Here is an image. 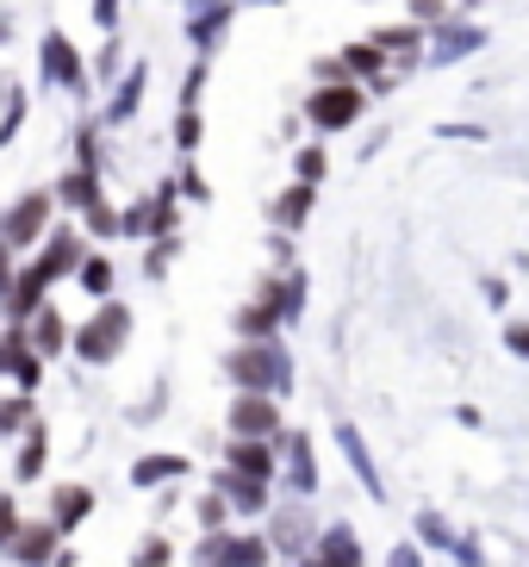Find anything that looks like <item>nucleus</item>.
Returning <instances> with one entry per match:
<instances>
[{
  "label": "nucleus",
  "mask_w": 529,
  "mask_h": 567,
  "mask_svg": "<svg viewBox=\"0 0 529 567\" xmlns=\"http://www.w3.org/2000/svg\"><path fill=\"white\" fill-rule=\"evenodd\" d=\"M225 381H231L237 393H274V400H287V393H293V355H287V343H274V337H243V343L225 355Z\"/></svg>",
  "instance_id": "obj_1"
},
{
  "label": "nucleus",
  "mask_w": 529,
  "mask_h": 567,
  "mask_svg": "<svg viewBox=\"0 0 529 567\" xmlns=\"http://www.w3.org/2000/svg\"><path fill=\"white\" fill-rule=\"evenodd\" d=\"M38 82L56 87V94H69L75 106L94 94V63L75 51V38H69L63 25H50V32L38 38Z\"/></svg>",
  "instance_id": "obj_2"
},
{
  "label": "nucleus",
  "mask_w": 529,
  "mask_h": 567,
  "mask_svg": "<svg viewBox=\"0 0 529 567\" xmlns=\"http://www.w3.org/2000/svg\"><path fill=\"white\" fill-rule=\"evenodd\" d=\"M125 343H132V306H125V300H100V312L87 318V324H75V337H69L75 362H87V368L118 362Z\"/></svg>",
  "instance_id": "obj_3"
},
{
  "label": "nucleus",
  "mask_w": 529,
  "mask_h": 567,
  "mask_svg": "<svg viewBox=\"0 0 529 567\" xmlns=\"http://www.w3.org/2000/svg\"><path fill=\"white\" fill-rule=\"evenodd\" d=\"M367 101H374V94H367L362 82H318L312 94H305V106H299V118H305L318 137H336V132H349V125H362Z\"/></svg>",
  "instance_id": "obj_4"
},
{
  "label": "nucleus",
  "mask_w": 529,
  "mask_h": 567,
  "mask_svg": "<svg viewBox=\"0 0 529 567\" xmlns=\"http://www.w3.org/2000/svg\"><path fill=\"white\" fill-rule=\"evenodd\" d=\"M56 187H32V194H19L7 213H0V237L13 244V250H38L44 244V231L56 225Z\"/></svg>",
  "instance_id": "obj_5"
},
{
  "label": "nucleus",
  "mask_w": 529,
  "mask_h": 567,
  "mask_svg": "<svg viewBox=\"0 0 529 567\" xmlns=\"http://www.w3.org/2000/svg\"><path fill=\"white\" fill-rule=\"evenodd\" d=\"M237 7L243 0H206V7H181V38L194 44V56H212L237 25Z\"/></svg>",
  "instance_id": "obj_6"
},
{
  "label": "nucleus",
  "mask_w": 529,
  "mask_h": 567,
  "mask_svg": "<svg viewBox=\"0 0 529 567\" xmlns=\"http://www.w3.org/2000/svg\"><path fill=\"white\" fill-rule=\"evenodd\" d=\"M225 431H231V436H268V443H281V436H287L281 400H274V393H237L231 412H225Z\"/></svg>",
  "instance_id": "obj_7"
},
{
  "label": "nucleus",
  "mask_w": 529,
  "mask_h": 567,
  "mask_svg": "<svg viewBox=\"0 0 529 567\" xmlns=\"http://www.w3.org/2000/svg\"><path fill=\"white\" fill-rule=\"evenodd\" d=\"M486 51V25H474V19H448V25H436L431 32V51H424V69H455L467 63V56Z\"/></svg>",
  "instance_id": "obj_8"
},
{
  "label": "nucleus",
  "mask_w": 529,
  "mask_h": 567,
  "mask_svg": "<svg viewBox=\"0 0 529 567\" xmlns=\"http://www.w3.org/2000/svg\"><path fill=\"white\" fill-rule=\"evenodd\" d=\"M82 237H87V231H82V225H75V218H69V225H50L32 262L44 268L50 281H75V268L87 262V244H82Z\"/></svg>",
  "instance_id": "obj_9"
},
{
  "label": "nucleus",
  "mask_w": 529,
  "mask_h": 567,
  "mask_svg": "<svg viewBox=\"0 0 529 567\" xmlns=\"http://www.w3.org/2000/svg\"><path fill=\"white\" fill-rule=\"evenodd\" d=\"M336 56H343V69L367 87V94H393L398 69H393V56H386L381 44H374V38H349V44H343Z\"/></svg>",
  "instance_id": "obj_10"
},
{
  "label": "nucleus",
  "mask_w": 529,
  "mask_h": 567,
  "mask_svg": "<svg viewBox=\"0 0 529 567\" xmlns=\"http://www.w3.org/2000/svg\"><path fill=\"white\" fill-rule=\"evenodd\" d=\"M374 44H381L386 56H393L398 75H412V69H424V51H431V25H417V19H398V25H374Z\"/></svg>",
  "instance_id": "obj_11"
},
{
  "label": "nucleus",
  "mask_w": 529,
  "mask_h": 567,
  "mask_svg": "<svg viewBox=\"0 0 529 567\" xmlns=\"http://www.w3.org/2000/svg\"><path fill=\"white\" fill-rule=\"evenodd\" d=\"M0 374H13V386H25V393H38V381H44V355L25 337V324H7L0 331Z\"/></svg>",
  "instance_id": "obj_12"
},
{
  "label": "nucleus",
  "mask_w": 529,
  "mask_h": 567,
  "mask_svg": "<svg viewBox=\"0 0 529 567\" xmlns=\"http://www.w3.org/2000/svg\"><path fill=\"white\" fill-rule=\"evenodd\" d=\"M212 486H225L231 512L268 517V512H274V486H281V481H262V474H243V467H218V481H212Z\"/></svg>",
  "instance_id": "obj_13"
},
{
  "label": "nucleus",
  "mask_w": 529,
  "mask_h": 567,
  "mask_svg": "<svg viewBox=\"0 0 529 567\" xmlns=\"http://www.w3.org/2000/svg\"><path fill=\"white\" fill-rule=\"evenodd\" d=\"M44 293H50V275H44L38 262H25V268L13 275V287L0 293V306H7V324H32V318L50 306Z\"/></svg>",
  "instance_id": "obj_14"
},
{
  "label": "nucleus",
  "mask_w": 529,
  "mask_h": 567,
  "mask_svg": "<svg viewBox=\"0 0 529 567\" xmlns=\"http://www.w3.org/2000/svg\"><path fill=\"white\" fill-rule=\"evenodd\" d=\"M144 94H149V63H132V69L113 82V94H106V113H100V125H106V132L132 125V118L144 113Z\"/></svg>",
  "instance_id": "obj_15"
},
{
  "label": "nucleus",
  "mask_w": 529,
  "mask_h": 567,
  "mask_svg": "<svg viewBox=\"0 0 529 567\" xmlns=\"http://www.w3.org/2000/svg\"><path fill=\"white\" fill-rule=\"evenodd\" d=\"M56 549H63V530H56L50 517H32V524H19L13 543H7V555H13L19 567H50V561H56Z\"/></svg>",
  "instance_id": "obj_16"
},
{
  "label": "nucleus",
  "mask_w": 529,
  "mask_h": 567,
  "mask_svg": "<svg viewBox=\"0 0 529 567\" xmlns=\"http://www.w3.org/2000/svg\"><path fill=\"white\" fill-rule=\"evenodd\" d=\"M362 543H355V530L349 524H331V530L312 536V549L299 555V567H362Z\"/></svg>",
  "instance_id": "obj_17"
},
{
  "label": "nucleus",
  "mask_w": 529,
  "mask_h": 567,
  "mask_svg": "<svg viewBox=\"0 0 529 567\" xmlns=\"http://www.w3.org/2000/svg\"><path fill=\"white\" fill-rule=\"evenodd\" d=\"M281 462H287V493H293V499H312V493H318L312 436H305V431H287V436H281Z\"/></svg>",
  "instance_id": "obj_18"
},
{
  "label": "nucleus",
  "mask_w": 529,
  "mask_h": 567,
  "mask_svg": "<svg viewBox=\"0 0 529 567\" xmlns=\"http://www.w3.org/2000/svg\"><path fill=\"white\" fill-rule=\"evenodd\" d=\"M100 200H106V194H100V168L94 163H69L63 182H56V206H63V213H75V218H87Z\"/></svg>",
  "instance_id": "obj_19"
},
{
  "label": "nucleus",
  "mask_w": 529,
  "mask_h": 567,
  "mask_svg": "<svg viewBox=\"0 0 529 567\" xmlns=\"http://www.w3.org/2000/svg\"><path fill=\"white\" fill-rule=\"evenodd\" d=\"M312 536H318V524L305 517V499H299V505H274L268 543H274L281 555H305V549H312Z\"/></svg>",
  "instance_id": "obj_20"
},
{
  "label": "nucleus",
  "mask_w": 529,
  "mask_h": 567,
  "mask_svg": "<svg viewBox=\"0 0 529 567\" xmlns=\"http://www.w3.org/2000/svg\"><path fill=\"white\" fill-rule=\"evenodd\" d=\"M225 467H243V474L274 481V467H281V443H268V436H231V443H225Z\"/></svg>",
  "instance_id": "obj_21"
},
{
  "label": "nucleus",
  "mask_w": 529,
  "mask_h": 567,
  "mask_svg": "<svg viewBox=\"0 0 529 567\" xmlns=\"http://www.w3.org/2000/svg\"><path fill=\"white\" fill-rule=\"evenodd\" d=\"M336 450H343V462L355 467V481H362L367 499H386V486H381V467H374V455H367L362 431L355 424H336Z\"/></svg>",
  "instance_id": "obj_22"
},
{
  "label": "nucleus",
  "mask_w": 529,
  "mask_h": 567,
  "mask_svg": "<svg viewBox=\"0 0 529 567\" xmlns=\"http://www.w3.org/2000/svg\"><path fill=\"white\" fill-rule=\"evenodd\" d=\"M87 517H94V486H56V493H50V524L63 536H75Z\"/></svg>",
  "instance_id": "obj_23"
},
{
  "label": "nucleus",
  "mask_w": 529,
  "mask_h": 567,
  "mask_svg": "<svg viewBox=\"0 0 529 567\" xmlns=\"http://www.w3.org/2000/svg\"><path fill=\"white\" fill-rule=\"evenodd\" d=\"M312 206H318V182H299V175H293V187L268 200V218H274L281 231H299V225L312 218Z\"/></svg>",
  "instance_id": "obj_24"
},
{
  "label": "nucleus",
  "mask_w": 529,
  "mask_h": 567,
  "mask_svg": "<svg viewBox=\"0 0 529 567\" xmlns=\"http://www.w3.org/2000/svg\"><path fill=\"white\" fill-rule=\"evenodd\" d=\"M44 462H50V431L32 417V424H25V450L13 455V481H19V486H32L38 474H44Z\"/></svg>",
  "instance_id": "obj_25"
},
{
  "label": "nucleus",
  "mask_w": 529,
  "mask_h": 567,
  "mask_svg": "<svg viewBox=\"0 0 529 567\" xmlns=\"http://www.w3.org/2000/svg\"><path fill=\"white\" fill-rule=\"evenodd\" d=\"M25 337H32L38 355L50 362V355H63V350H69V337H75V331L63 324V312H56V306H44V312H38L32 324H25Z\"/></svg>",
  "instance_id": "obj_26"
},
{
  "label": "nucleus",
  "mask_w": 529,
  "mask_h": 567,
  "mask_svg": "<svg viewBox=\"0 0 529 567\" xmlns=\"http://www.w3.org/2000/svg\"><path fill=\"white\" fill-rule=\"evenodd\" d=\"M163 481H187V455H144L132 462V486H163Z\"/></svg>",
  "instance_id": "obj_27"
},
{
  "label": "nucleus",
  "mask_w": 529,
  "mask_h": 567,
  "mask_svg": "<svg viewBox=\"0 0 529 567\" xmlns=\"http://www.w3.org/2000/svg\"><path fill=\"white\" fill-rule=\"evenodd\" d=\"M75 281H82L87 300H113V287H118V268L106 262V256H87L82 268H75Z\"/></svg>",
  "instance_id": "obj_28"
},
{
  "label": "nucleus",
  "mask_w": 529,
  "mask_h": 567,
  "mask_svg": "<svg viewBox=\"0 0 529 567\" xmlns=\"http://www.w3.org/2000/svg\"><path fill=\"white\" fill-rule=\"evenodd\" d=\"M25 118H32V94H25V87H7V94H0V151L19 137Z\"/></svg>",
  "instance_id": "obj_29"
},
{
  "label": "nucleus",
  "mask_w": 529,
  "mask_h": 567,
  "mask_svg": "<svg viewBox=\"0 0 529 567\" xmlns=\"http://www.w3.org/2000/svg\"><path fill=\"white\" fill-rule=\"evenodd\" d=\"M293 175H299V182H324V175H331V151H324V137H312V144H299V151H293Z\"/></svg>",
  "instance_id": "obj_30"
},
{
  "label": "nucleus",
  "mask_w": 529,
  "mask_h": 567,
  "mask_svg": "<svg viewBox=\"0 0 529 567\" xmlns=\"http://www.w3.org/2000/svg\"><path fill=\"white\" fill-rule=\"evenodd\" d=\"M274 331H281V312H274V306L249 300L243 312H237V337H274Z\"/></svg>",
  "instance_id": "obj_31"
},
{
  "label": "nucleus",
  "mask_w": 529,
  "mask_h": 567,
  "mask_svg": "<svg viewBox=\"0 0 529 567\" xmlns=\"http://www.w3.org/2000/svg\"><path fill=\"white\" fill-rule=\"evenodd\" d=\"M268 561H274V543H268V536H237L231 530V567H268Z\"/></svg>",
  "instance_id": "obj_32"
},
{
  "label": "nucleus",
  "mask_w": 529,
  "mask_h": 567,
  "mask_svg": "<svg viewBox=\"0 0 529 567\" xmlns=\"http://www.w3.org/2000/svg\"><path fill=\"white\" fill-rule=\"evenodd\" d=\"M199 132H206V118H199V106H175V125H168V137H175V151L194 156L199 151Z\"/></svg>",
  "instance_id": "obj_33"
},
{
  "label": "nucleus",
  "mask_w": 529,
  "mask_h": 567,
  "mask_svg": "<svg viewBox=\"0 0 529 567\" xmlns=\"http://www.w3.org/2000/svg\"><path fill=\"white\" fill-rule=\"evenodd\" d=\"M118 75H125V44H118V32H106V44L94 56V87H113Z\"/></svg>",
  "instance_id": "obj_34"
},
{
  "label": "nucleus",
  "mask_w": 529,
  "mask_h": 567,
  "mask_svg": "<svg viewBox=\"0 0 529 567\" xmlns=\"http://www.w3.org/2000/svg\"><path fill=\"white\" fill-rule=\"evenodd\" d=\"M194 567H231V530H199Z\"/></svg>",
  "instance_id": "obj_35"
},
{
  "label": "nucleus",
  "mask_w": 529,
  "mask_h": 567,
  "mask_svg": "<svg viewBox=\"0 0 529 567\" xmlns=\"http://www.w3.org/2000/svg\"><path fill=\"white\" fill-rule=\"evenodd\" d=\"M32 417H38V412H32V393H25V386H19L13 400H0V443H7V436H19Z\"/></svg>",
  "instance_id": "obj_36"
},
{
  "label": "nucleus",
  "mask_w": 529,
  "mask_h": 567,
  "mask_svg": "<svg viewBox=\"0 0 529 567\" xmlns=\"http://www.w3.org/2000/svg\"><path fill=\"white\" fill-rule=\"evenodd\" d=\"M461 13V0H405V19H417V25H448V19Z\"/></svg>",
  "instance_id": "obj_37"
},
{
  "label": "nucleus",
  "mask_w": 529,
  "mask_h": 567,
  "mask_svg": "<svg viewBox=\"0 0 529 567\" xmlns=\"http://www.w3.org/2000/svg\"><path fill=\"white\" fill-rule=\"evenodd\" d=\"M417 543H424V549H455L461 536L448 530V517H443V512H417Z\"/></svg>",
  "instance_id": "obj_38"
},
{
  "label": "nucleus",
  "mask_w": 529,
  "mask_h": 567,
  "mask_svg": "<svg viewBox=\"0 0 529 567\" xmlns=\"http://www.w3.org/2000/svg\"><path fill=\"white\" fill-rule=\"evenodd\" d=\"M199 530H231V499H225V486H212V493L199 499Z\"/></svg>",
  "instance_id": "obj_39"
},
{
  "label": "nucleus",
  "mask_w": 529,
  "mask_h": 567,
  "mask_svg": "<svg viewBox=\"0 0 529 567\" xmlns=\"http://www.w3.org/2000/svg\"><path fill=\"white\" fill-rule=\"evenodd\" d=\"M82 231H87V237H125V213H118V206H106V200H100L94 213L82 218Z\"/></svg>",
  "instance_id": "obj_40"
},
{
  "label": "nucleus",
  "mask_w": 529,
  "mask_h": 567,
  "mask_svg": "<svg viewBox=\"0 0 529 567\" xmlns=\"http://www.w3.org/2000/svg\"><path fill=\"white\" fill-rule=\"evenodd\" d=\"M206 75H212V56H194V69H187V82H181V106H199V94H206Z\"/></svg>",
  "instance_id": "obj_41"
},
{
  "label": "nucleus",
  "mask_w": 529,
  "mask_h": 567,
  "mask_svg": "<svg viewBox=\"0 0 529 567\" xmlns=\"http://www.w3.org/2000/svg\"><path fill=\"white\" fill-rule=\"evenodd\" d=\"M175 561V543H168V536H149L144 549L132 555V567H168Z\"/></svg>",
  "instance_id": "obj_42"
},
{
  "label": "nucleus",
  "mask_w": 529,
  "mask_h": 567,
  "mask_svg": "<svg viewBox=\"0 0 529 567\" xmlns=\"http://www.w3.org/2000/svg\"><path fill=\"white\" fill-rule=\"evenodd\" d=\"M100 132H106V125H75V163L100 168Z\"/></svg>",
  "instance_id": "obj_43"
},
{
  "label": "nucleus",
  "mask_w": 529,
  "mask_h": 567,
  "mask_svg": "<svg viewBox=\"0 0 529 567\" xmlns=\"http://www.w3.org/2000/svg\"><path fill=\"white\" fill-rule=\"evenodd\" d=\"M87 13H94L100 32H118V19H125V0H87Z\"/></svg>",
  "instance_id": "obj_44"
},
{
  "label": "nucleus",
  "mask_w": 529,
  "mask_h": 567,
  "mask_svg": "<svg viewBox=\"0 0 529 567\" xmlns=\"http://www.w3.org/2000/svg\"><path fill=\"white\" fill-rule=\"evenodd\" d=\"M175 194H181V200H206L212 187H206V175H199V168L187 163V168H181V182H175Z\"/></svg>",
  "instance_id": "obj_45"
},
{
  "label": "nucleus",
  "mask_w": 529,
  "mask_h": 567,
  "mask_svg": "<svg viewBox=\"0 0 529 567\" xmlns=\"http://www.w3.org/2000/svg\"><path fill=\"white\" fill-rule=\"evenodd\" d=\"M13 530H19V499L13 493H0V549L13 543Z\"/></svg>",
  "instance_id": "obj_46"
},
{
  "label": "nucleus",
  "mask_w": 529,
  "mask_h": 567,
  "mask_svg": "<svg viewBox=\"0 0 529 567\" xmlns=\"http://www.w3.org/2000/svg\"><path fill=\"white\" fill-rule=\"evenodd\" d=\"M505 350L529 362V324H523V318H511V324H505Z\"/></svg>",
  "instance_id": "obj_47"
},
{
  "label": "nucleus",
  "mask_w": 529,
  "mask_h": 567,
  "mask_svg": "<svg viewBox=\"0 0 529 567\" xmlns=\"http://www.w3.org/2000/svg\"><path fill=\"white\" fill-rule=\"evenodd\" d=\"M436 137H448V144H480L486 125H436Z\"/></svg>",
  "instance_id": "obj_48"
},
{
  "label": "nucleus",
  "mask_w": 529,
  "mask_h": 567,
  "mask_svg": "<svg viewBox=\"0 0 529 567\" xmlns=\"http://www.w3.org/2000/svg\"><path fill=\"white\" fill-rule=\"evenodd\" d=\"M386 567H424V549H417V543H398V549L386 555Z\"/></svg>",
  "instance_id": "obj_49"
},
{
  "label": "nucleus",
  "mask_w": 529,
  "mask_h": 567,
  "mask_svg": "<svg viewBox=\"0 0 529 567\" xmlns=\"http://www.w3.org/2000/svg\"><path fill=\"white\" fill-rule=\"evenodd\" d=\"M13 244H7V237H0V293H7V287H13V275H19V268H13Z\"/></svg>",
  "instance_id": "obj_50"
},
{
  "label": "nucleus",
  "mask_w": 529,
  "mask_h": 567,
  "mask_svg": "<svg viewBox=\"0 0 529 567\" xmlns=\"http://www.w3.org/2000/svg\"><path fill=\"white\" fill-rule=\"evenodd\" d=\"M448 555H455V567H486V561H480V543H455Z\"/></svg>",
  "instance_id": "obj_51"
},
{
  "label": "nucleus",
  "mask_w": 529,
  "mask_h": 567,
  "mask_svg": "<svg viewBox=\"0 0 529 567\" xmlns=\"http://www.w3.org/2000/svg\"><path fill=\"white\" fill-rule=\"evenodd\" d=\"M505 300H511V281H498L492 275V281H486V306H505Z\"/></svg>",
  "instance_id": "obj_52"
},
{
  "label": "nucleus",
  "mask_w": 529,
  "mask_h": 567,
  "mask_svg": "<svg viewBox=\"0 0 529 567\" xmlns=\"http://www.w3.org/2000/svg\"><path fill=\"white\" fill-rule=\"evenodd\" d=\"M7 38H13V19H0V51H7Z\"/></svg>",
  "instance_id": "obj_53"
},
{
  "label": "nucleus",
  "mask_w": 529,
  "mask_h": 567,
  "mask_svg": "<svg viewBox=\"0 0 529 567\" xmlns=\"http://www.w3.org/2000/svg\"><path fill=\"white\" fill-rule=\"evenodd\" d=\"M243 7H287V0H243Z\"/></svg>",
  "instance_id": "obj_54"
},
{
  "label": "nucleus",
  "mask_w": 529,
  "mask_h": 567,
  "mask_svg": "<svg viewBox=\"0 0 529 567\" xmlns=\"http://www.w3.org/2000/svg\"><path fill=\"white\" fill-rule=\"evenodd\" d=\"M461 7H480V0H461Z\"/></svg>",
  "instance_id": "obj_55"
}]
</instances>
